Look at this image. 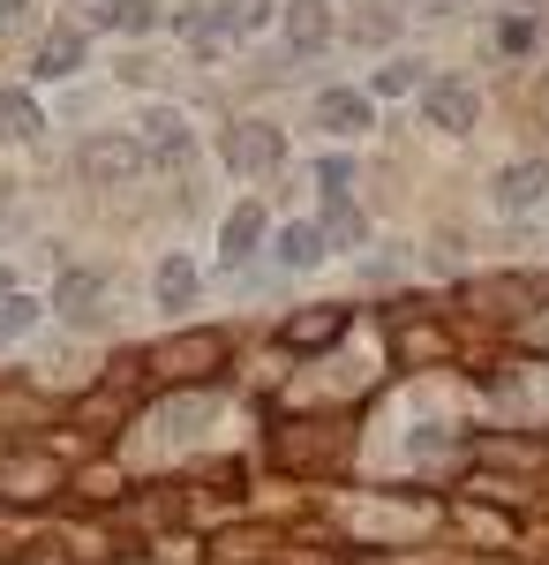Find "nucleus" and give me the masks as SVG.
<instances>
[{
	"label": "nucleus",
	"instance_id": "nucleus-2",
	"mask_svg": "<svg viewBox=\"0 0 549 565\" xmlns=\"http://www.w3.org/2000/svg\"><path fill=\"white\" fill-rule=\"evenodd\" d=\"M143 143L136 136H90L84 151H76V167H84V181H98V189H121V181H136L143 174Z\"/></svg>",
	"mask_w": 549,
	"mask_h": 565
},
{
	"label": "nucleus",
	"instance_id": "nucleus-21",
	"mask_svg": "<svg viewBox=\"0 0 549 565\" xmlns=\"http://www.w3.org/2000/svg\"><path fill=\"white\" fill-rule=\"evenodd\" d=\"M31 317H39V302H31V295H8V302H0V340L31 332Z\"/></svg>",
	"mask_w": 549,
	"mask_h": 565
},
{
	"label": "nucleus",
	"instance_id": "nucleus-28",
	"mask_svg": "<svg viewBox=\"0 0 549 565\" xmlns=\"http://www.w3.org/2000/svg\"><path fill=\"white\" fill-rule=\"evenodd\" d=\"M8 295H15V287H8V271H0V302H8Z\"/></svg>",
	"mask_w": 549,
	"mask_h": 565
},
{
	"label": "nucleus",
	"instance_id": "nucleus-20",
	"mask_svg": "<svg viewBox=\"0 0 549 565\" xmlns=\"http://www.w3.org/2000/svg\"><path fill=\"white\" fill-rule=\"evenodd\" d=\"M106 23H114V31H151L159 8H151V0H106Z\"/></svg>",
	"mask_w": 549,
	"mask_h": 565
},
{
	"label": "nucleus",
	"instance_id": "nucleus-17",
	"mask_svg": "<svg viewBox=\"0 0 549 565\" xmlns=\"http://www.w3.org/2000/svg\"><path fill=\"white\" fill-rule=\"evenodd\" d=\"M106 287H98V271H68L61 287H53V309H68V317H90V302H98Z\"/></svg>",
	"mask_w": 549,
	"mask_h": 565
},
{
	"label": "nucleus",
	"instance_id": "nucleus-8",
	"mask_svg": "<svg viewBox=\"0 0 549 565\" xmlns=\"http://www.w3.org/2000/svg\"><path fill=\"white\" fill-rule=\"evenodd\" d=\"M143 151H151V159H166V167H181V159H189V121L166 114V106H159V114H143Z\"/></svg>",
	"mask_w": 549,
	"mask_h": 565
},
{
	"label": "nucleus",
	"instance_id": "nucleus-13",
	"mask_svg": "<svg viewBox=\"0 0 549 565\" xmlns=\"http://www.w3.org/2000/svg\"><path fill=\"white\" fill-rule=\"evenodd\" d=\"M53 482H61L53 460H8V468H0V490H8V498H45Z\"/></svg>",
	"mask_w": 549,
	"mask_h": 565
},
{
	"label": "nucleus",
	"instance_id": "nucleus-18",
	"mask_svg": "<svg viewBox=\"0 0 549 565\" xmlns=\"http://www.w3.org/2000/svg\"><path fill=\"white\" fill-rule=\"evenodd\" d=\"M76 61H84V39H76V31H53V39L39 45V76H68Z\"/></svg>",
	"mask_w": 549,
	"mask_h": 565
},
{
	"label": "nucleus",
	"instance_id": "nucleus-4",
	"mask_svg": "<svg viewBox=\"0 0 549 565\" xmlns=\"http://www.w3.org/2000/svg\"><path fill=\"white\" fill-rule=\"evenodd\" d=\"M422 114L437 121V129L466 136V129H474V114H482V98H474V84H460V76H429V84H422Z\"/></svg>",
	"mask_w": 549,
	"mask_h": 565
},
{
	"label": "nucleus",
	"instance_id": "nucleus-19",
	"mask_svg": "<svg viewBox=\"0 0 549 565\" xmlns=\"http://www.w3.org/2000/svg\"><path fill=\"white\" fill-rule=\"evenodd\" d=\"M189 295H196V271H189L181 257H166V264H159V302H166V309H181Z\"/></svg>",
	"mask_w": 549,
	"mask_h": 565
},
{
	"label": "nucleus",
	"instance_id": "nucleus-27",
	"mask_svg": "<svg viewBox=\"0 0 549 565\" xmlns=\"http://www.w3.org/2000/svg\"><path fill=\"white\" fill-rule=\"evenodd\" d=\"M0 15H23V0H0Z\"/></svg>",
	"mask_w": 549,
	"mask_h": 565
},
{
	"label": "nucleus",
	"instance_id": "nucleus-11",
	"mask_svg": "<svg viewBox=\"0 0 549 565\" xmlns=\"http://www.w3.org/2000/svg\"><path fill=\"white\" fill-rule=\"evenodd\" d=\"M256 242H263V212H256V204H241V212L226 218V234H218V257H226V264H249Z\"/></svg>",
	"mask_w": 549,
	"mask_h": 565
},
{
	"label": "nucleus",
	"instance_id": "nucleus-26",
	"mask_svg": "<svg viewBox=\"0 0 549 565\" xmlns=\"http://www.w3.org/2000/svg\"><path fill=\"white\" fill-rule=\"evenodd\" d=\"M31 565H68V558H61V551H53V543H45V551H39V558H31Z\"/></svg>",
	"mask_w": 549,
	"mask_h": 565
},
{
	"label": "nucleus",
	"instance_id": "nucleus-15",
	"mask_svg": "<svg viewBox=\"0 0 549 565\" xmlns=\"http://www.w3.org/2000/svg\"><path fill=\"white\" fill-rule=\"evenodd\" d=\"M263 15H271L263 0H218L212 23H204V39H241V31H256V23H263Z\"/></svg>",
	"mask_w": 549,
	"mask_h": 565
},
{
	"label": "nucleus",
	"instance_id": "nucleus-9",
	"mask_svg": "<svg viewBox=\"0 0 549 565\" xmlns=\"http://www.w3.org/2000/svg\"><path fill=\"white\" fill-rule=\"evenodd\" d=\"M324 39H332V8H324V0H294V8H287V45H294V53H316Z\"/></svg>",
	"mask_w": 549,
	"mask_h": 565
},
{
	"label": "nucleus",
	"instance_id": "nucleus-23",
	"mask_svg": "<svg viewBox=\"0 0 549 565\" xmlns=\"http://www.w3.org/2000/svg\"><path fill=\"white\" fill-rule=\"evenodd\" d=\"M114 490H121L114 468H90V476H84V498H114Z\"/></svg>",
	"mask_w": 549,
	"mask_h": 565
},
{
	"label": "nucleus",
	"instance_id": "nucleus-7",
	"mask_svg": "<svg viewBox=\"0 0 549 565\" xmlns=\"http://www.w3.org/2000/svg\"><path fill=\"white\" fill-rule=\"evenodd\" d=\"M338 332H346V309H332V302H324V309H301L294 324H287V348H294V354H316V348H332Z\"/></svg>",
	"mask_w": 549,
	"mask_h": 565
},
{
	"label": "nucleus",
	"instance_id": "nucleus-25",
	"mask_svg": "<svg viewBox=\"0 0 549 565\" xmlns=\"http://www.w3.org/2000/svg\"><path fill=\"white\" fill-rule=\"evenodd\" d=\"M535 114H542V121H549V76H542V84H535Z\"/></svg>",
	"mask_w": 549,
	"mask_h": 565
},
{
	"label": "nucleus",
	"instance_id": "nucleus-6",
	"mask_svg": "<svg viewBox=\"0 0 549 565\" xmlns=\"http://www.w3.org/2000/svg\"><path fill=\"white\" fill-rule=\"evenodd\" d=\"M549 196V159H519L497 174V212H535Z\"/></svg>",
	"mask_w": 549,
	"mask_h": 565
},
{
	"label": "nucleus",
	"instance_id": "nucleus-5",
	"mask_svg": "<svg viewBox=\"0 0 549 565\" xmlns=\"http://www.w3.org/2000/svg\"><path fill=\"white\" fill-rule=\"evenodd\" d=\"M338 445H346L338 423H287L279 430V468H324V460H338Z\"/></svg>",
	"mask_w": 549,
	"mask_h": 565
},
{
	"label": "nucleus",
	"instance_id": "nucleus-1",
	"mask_svg": "<svg viewBox=\"0 0 549 565\" xmlns=\"http://www.w3.org/2000/svg\"><path fill=\"white\" fill-rule=\"evenodd\" d=\"M226 354H234V340H226V332H173L151 362H159L166 377H181V385H204V377H218V370H226Z\"/></svg>",
	"mask_w": 549,
	"mask_h": 565
},
{
	"label": "nucleus",
	"instance_id": "nucleus-24",
	"mask_svg": "<svg viewBox=\"0 0 549 565\" xmlns=\"http://www.w3.org/2000/svg\"><path fill=\"white\" fill-rule=\"evenodd\" d=\"M377 90H415V68H407V61H391V68L377 76Z\"/></svg>",
	"mask_w": 549,
	"mask_h": 565
},
{
	"label": "nucleus",
	"instance_id": "nucleus-10",
	"mask_svg": "<svg viewBox=\"0 0 549 565\" xmlns=\"http://www.w3.org/2000/svg\"><path fill=\"white\" fill-rule=\"evenodd\" d=\"M271 257L287 264V271H309V264L324 257V226H301V218H294V226H279V242H271Z\"/></svg>",
	"mask_w": 549,
	"mask_h": 565
},
{
	"label": "nucleus",
	"instance_id": "nucleus-22",
	"mask_svg": "<svg viewBox=\"0 0 549 565\" xmlns=\"http://www.w3.org/2000/svg\"><path fill=\"white\" fill-rule=\"evenodd\" d=\"M474 452L482 460H505V468H535V445H505V437H482Z\"/></svg>",
	"mask_w": 549,
	"mask_h": 565
},
{
	"label": "nucleus",
	"instance_id": "nucleus-12",
	"mask_svg": "<svg viewBox=\"0 0 549 565\" xmlns=\"http://www.w3.org/2000/svg\"><path fill=\"white\" fill-rule=\"evenodd\" d=\"M316 121L338 129V136L369 129V98H362V90H324V98H316Z\"/></svg>",
	"mask_w": 549,
	"mask_h": 565
},
{
	"label": "nucleus",
	"instance_id": "nucleus-16",
	"mask_svg": "<svg viewBox=\"0 0 549 565\" xmlns=\"http://www.w3.org/2000/svg\"><path fill=\"white\" fill-rule=\"evenodd\" d=\"M324 242H332V249H362V242H369V218L354 212L346 196H332V212H324Z\"/></svg>",
	"mask_w": 549,
	"mask_h": 565
},
{
	"label": "nucleus",
	"instance_id": "nucleus-14",
	"mask_svg": "<svg viewBox=\"0 0 549 565\" xmlns=\"http://www.w3.org/2000/svg\"><path fill=\"white\" fill-rule=\"evenodd\" d=\"M39 129H45L39 98H31V90H0V136H15V143H31Z\"/></svg>",
	"mask_w": 549,
	"mask_h": 565
},
{
	"label": "nucleus",
	"instance_id": "nucleus-3",
	"mask_svg": "<svg viewBox=\"0 0 549 565\" xmlns=\"http://www.w3.org/2000/svg\"><path fill=\"white\" fill-rule=\"evenodd\" d=\"M218 159H226L234 174H271V167L287 159V136L271 129V121H234L226 143H218Z\"/></svg>",
	"mask_w": 549,
	"mask_h": 565
}]
</instances>
